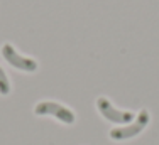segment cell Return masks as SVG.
Masks as SVG:
<instances>
[{
  "label": "cell",
  "mask_w": 159,
  "mask_h": 145,
  "mask_svg": "<svg viewBox=\"0 0 159 145\" xmlns=\"http://www.w3.org/2000/svg\"><path fill=\"white\" fill-rule=\"evenodd\" d=\"M34 113L36 115H52L56 116L59 121L63 123H75V113L71 112L70 108L59 105V103H54V101H43V103H37L36 108H34Z\"/></svg>",
  "instance_id": "1"
},
{
  "label": "cell",
  "mask_w": 159,
  "mask_h": 145,
  "mask_svg": "<svg viewBox=\"0 0 159 145\" xmlns=\"http://www.w3.org/2000/svg\"><path fill=\"white\" fill-rule=\"evenodd\" d=\"M147 123H149V113H147V110H142V112L137 115L134 123L127 125V127H122V128H113V130H110V137L113 140L132 138V137L139 135V133L147 127Z\"/></svg>",
  "instance_id": "2"
},
{
  "label": "cell",
  "mask_w": 159,
  "mask_h": 145,
  "mask_svg": "<svg viewBox=\"0 0 159 145\" xmlns=\"http://www.w3.org/2000/svg\"><path fill=\"white\" fill-rule=\"evenodd\" d=\"M2 56H3V59H5L12 68H17V69H20V71L34 72L37 69V63H36V61L31 59V58H24V56H20L16 49L12 47V44H3Z\"/></svg>",
  "instance_id": "3"
},
{
  "label": "cell",
  "mask_w": 159,
  "mask_h": 145,
  "mask_svg": "<svg viewBox=\"0 0 159 145\" xmlns=\"http://www.w3.org/2000/svg\"><path fill=\"white\" fill-rule=\"evenodd\" d=\"M97 108H98V112L102 113V116L107 118L108 121H113V123H127V121L134 120V113L120 112V110L113 108L112 103L108 101L107 98H98L97 100Z\"/></svg>",
  "instance_id": "4"
},
{
  "label": "cell",
  "mask_w": 159,
  "mask_h": 145,
  "mask_svg": "<svg viewBox=\"0 0 159 145\" xmlns=\"http://www.w3.org/2000/svg\"><path fill=\"white\" fill-rule=\"evenodd\" d=\"M10 93V83L7 74L3 72V69L0 68V94H9Z\"/></svg>",
  "instance_id": "5"
}]
</instances>
